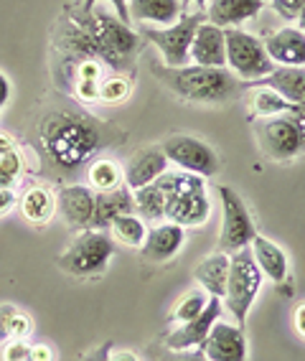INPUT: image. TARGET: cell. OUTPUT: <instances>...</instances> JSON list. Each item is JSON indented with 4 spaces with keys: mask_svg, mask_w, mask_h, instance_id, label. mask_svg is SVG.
<instances>
[{
    "mask_svg": "<svg viewBox=\"0 0 305 361\" xmlns=\"http://www.w3.org/2000/svg\"><path fill=\"white\" fill-rule=\"evenodd\" d=\"M58 44L74 59H94L107 64L125 77H135V56L140 51V36L130 23L110 16L107 11H82L66 20V28L58 36Z\"/></svg>",
    "mask_w": 305,
    "mask_h": 361,
    "instance_id": "obj_1",
    "label": "cell"
},
{
    "mask_svg": "<svg viewBox=\"0 0 305 361\" xmlns=\"http://www.w3.org/2000/svg\"><path fill=\"white\" fill-rule=\"evenodd\" d=\"M115 140V128L79 110H54L39 123V148L58 173H77Z\"/></svg>",
    "mask_w": 305,
    "mask_h": 361,
    "instance_id": "obj_2",
    "label": "cell"
},
{
    "mask_svg": "<svg viewBox=\"0 0 305 361\" xmlns=\"http://www.w3.org/2000/svg\"><path fill=\"white\" fill-rule=\"evenodd\" d=\"M153 74L178 99L194 104H227L244 90V82L234 77L227 66L153 64Z\"/></svg>",
    "mask_w": 305,
    "mask_h": 361,
    "instance_id": "obj_3",
    "label": "cell"
},
{
    "mask_svg": "<svg viewBox=\"0 0 305 361\" xmlns=\"http://www.w3.org/2000/svg\"><path fill=\"white\" fill-rule=\"evenodd\" d=\"M158 186L166 194V219L178 226H204L211 216L206 178L186 171L166 173L158 178Z\"/></svg>",
    "mask_w": 305,
    "mask_h": 361,
    "instance_id": "obj_4",
    "label": "cell"
},
{
    "mask_svg": "<svg viewBox=\"0 0 305 361\" xmlns=\"http://www.w3.org/2000/svg\"><path fill=\"white\" fill-rule=\"evenodd\" d=\"M262 278L260 267L254 262L252 250L244 247V250L234 252L229 257V278H227V293L221 298V303L227 305V310L234 316V323L244 329L247 323L249 310H252L254 300L262 290Z\"/></svg>",
    "mask_w": 305,
    "mask_h": 361,
    "instance_id": "obj_5",
    "label": "cell"
},
{
    "mask_svg": "<svg viewBox=\"0 0 305 361\" xmlns=\"http://www.w3.org/2000/svg\"><path fill=\"white\" fill-rule=\"evenodd\" d=\"M115 257V242L102 229H87L58 255V267L74 278H94L107 270Z\"/></svg>",
    "mask_w": 305,
    "mask_h": 361,
    "instance_id": "obj_6",
    "label": "cell"
},
{
    "mask_svg": "<svg viewBox=\"0 0 305 361\" xmlns=\"http://www.w3.org/2000/svg\"><path fill=\"white\" fill-rule=\"evenodd\" d=\"M224 39H227V69L239 82L254 84L278 69L270 54L265 51V44L252 33L242 28H224Z\"/></svg>",
    "mask_w": 305,
    "mask_h": 361,
    "instance_id": "obj_7",
    "label": "cell"
},
{
    "mask_svg": "<svg viewBox=\"0 0 305 361\" xmlns=\"http://www.w3.org/2000/svg\"><path fill=\"white\" fill-rule=\"evenodd\" d=\"M252 128H254V140L260 145L262 155H267L270 161L287 163L305 153L303 133H300V125L292 112L252 120Z\"/></svg>",
    "mask_w": 305,
    "mask_h": 361,
    "instance_id": "obj_8",
    "label": "cell"
},
{
    "mask_svg": "<svg viewBox=\"0 0 305 361\" xmlns=\"http://www.w3.org/2000/svg\"><path fill=\"white\" fill-rule=\"evenodd\" d=\"M204 20H206V13L196 11V13H183L173 26H143L140 33L153 46H158L166 66H186L191 64L189 51H191L194 33Z\"/></svg>",
    "mask_w": 305,
    "mask_h": 361,
    "instance_id": "obj_9",
    "label": "cell"
},
{
    "mask_svg": "<svg viewBox=\"0 0 305 361\" xmlns=\"http://www.w3.org/2000/svg\"><path fill=\"white\" fill-rule=\"evenodd\" d=\"M216 194L221 201V232H219V252H234L249 247L257 229L254 216L249 214L247 204L232 186H216Z\"/></svg>",
    "mask_w": 305,
    "mask_h": 361,
    "instance_id": "obj_10",
    "label": "cell"
},
{
    "mask_svg": "<svg viewBox=\"0 0 305 361\" xmlns=\"http://www.w3.org/2000/svg\"><path fill=\"white\" fill-rule=\"evenodd\" d=\"M161 148L166 153V158H168V163H175L186 173L201 176V178H214L219 173V153L201 137L168 135L161 142Z\"/></svg>",
    "mask_w": 305,
    "mask_h": 361,
    "instance_id": "obj_11",
    "label": "cell"
},
{
    "mask_svg": "<svg viewBox=\"0 0 305 361\" xmlns=\"http://www.w3.org/2000/svg\"><path fill=\"white\" fill-rule=\"evenodd\" d=\"M201 354L206 361H247L249 343L244 329L237 323L216 321L206 334L201 346Z\"/></svg>",
    "mask_w": 305,
    "mask_h": 361,
    "instance_id": "obj_12",
    "label": "cell"
},
{
    "mask_svg": "<svg viewBox=\"0 0 305 361\" xmlns=\"http://www.w3.org/2000/svg\"><path fill=\"white\" fill-rule=\"evenodd\" d=\"M219 313H221V298H208L206 308L189 323H181V326H175L170 334H166V346L170 351H178V354H186V351H194L204 343L206 334L211 331L216 321H219Z\"/></svg>",
    "mask_w": 305,
    "mask_h": 361,
    "instance_id": "obj_13",
    "label": "cell"
},
{
    "mask_svg": "<svg viewBox=\"0 0 305 361\" xmlns=\"http://www.w3.org/2000/svg\"><path fill=\"white\" fill-rule=\"evenodd\" d=\"M56 212L72 229L87 232L94 221V191L85 183H69L61 186L56 194Z\"/></svg>",
    "mask_w": 305,
    "mask_h": 361,
    "instance_id": "obj_14",
    "label": "cell"
},
{
    "mask_svg": "<svg viewBox=\"0 0 305 361\" xmlns=\"http://www.w3.org/2000/svg\"><path fill=\"white\" fill-rule=\"evenodd\" d=\"M166 171H168V158H166L161 145L140 148L130 161H127V166L123 168L125 186L130 188V191H137V188H143V186H148V183H153V180H158Z\"/></svg>",
    "mask_w": 305,
    "mask_h": 361,
    "instance_id": "obj_15",
    "label": "cell"
},
{
    "mask_svg": "<svg viewBox=\"0 0 305 361\" xmlns=\"http://www.w3.org/2000/svg\"><path fill=\"white\" fill-rule=\"evenodd\" d=\"M189 59L191 64L196 66H227V39H224V28L214 26L211 20H204L194 33Z\"/></svg>",
    "mask_w": 305,
    "mask_h": 361,
    "instance_id": "obj_16",
    "label": "cell"
},
{
    "mask_svg": "<svg viewBox=\"0 0 305 361\" xmlns=\"http://www.w3.org/2000/svg\"><path fill=\"white\" fill-rule=\"evenodd\" d=\"M262 44L275 66H305V33L298 26L278 28Z\"/></svg>",
    "mask_w": 305,
    "mask_h": 361,
    "instance_id": "obj_17",
    "label": "cell"
},
{
    "mask_svg": "<svg viewBox=\"0 0 305 361\" xmlns=\"http://www.w3.org/2000/svg\"><path fill=\"white\" fill-rule=\"evenodd\" d=\"M249 250H252V257L260 267L262 278L270 280V283L280 285L285 283L287 275H290V257H287V252L273 242V239H267L265 234H254V239L249 242Z\"/></svg>",
    "mask_w": 305,
    "mask_h": 361,
    "instance_id": "obj_18",
    "label": "cell"
},
{
    "mask_svg": "<svg viewBox=\"0 0 305 361\" xmlns=\"http://www.w3.org/2000/svg\"><path fill=\"white\" fill-rule=\"evenodd\" d=\"M183 242H186V229L173 221H166V224L148 229V237H145L140 252L148 262H168L181 252Z\"/></svg>",
    "mask_w": 305,
    "mask_h": 361,
    "instance_id": "obj_19",
    "label": "cell"
},
{
    "mask_svg": "<svg viewBox=\"0 0 305 361\" xmlns=\"http://www.w3.org/2000/svg\"><path fill=\"white\" fill-rule=\"evenodd\" d=\"M262 8V0H208L206 20L219 28H239L244 20L257 18Z\"/></svg>",
    "mask_w": 305,
    "mask_h": 361,
    "instance_id": "obj_20",
    "label": "cell"
},
{
    "mask_svg": "<svg viewBox=\"0 0 305 361\" xmlns=\"http://www.w3.org/2000/svg\"><path fill=\"white\" fill-rule=\"evenodd\" d=\"M229 257L227 252H211L201 262L194 267V280L199 283L206 295L211 298H224L227 293V278H229Z\"/></svg>",
    "mask_w": 305,
    "mask_h": 361,
    "instance_id": "obj_21",
    "label": "cell"
},
{
    "mask_svg": "<svg viewBox=\"0 0 305 361\" xmlns=\"http://www.w3.org/2000/svg\"><path fill=\"white\" fill-rule=\"evenodd\" d=\"M132 212V191L120 186L115 191H94V221L92 229H107L112 219Z\"/></svg>",
    "mask_w": 305,
    "mask_h": 361,
    "instance_id": "obj_22",
    "label": "cell"
},
{
    "mask_svg": "<svg viewBox=\"0 0 305 361\" xmlns=\"http://www.w3.org/2000/svg\"><path fill=\"white\" fill-rule=\"evenodd\" d=\"M127 11L143 26H173L181 18V0H127Z\"/></svg>",
    "mask_w": 305,
    "mask_h": 361,
    "instance_id": "obj_23",
    "label": "cell"
},
{
    "mask_svg": "<svg viewBox=\"0 0 305 361\" xmlns=\"http://www.w3.org/2000/svg\"><path fill=\"white\" fill-rule=\"evenodd\" d=\"M249 87L252 90L244 94L249 120H262V117H275V115L292 112V104L280 92H275L273 87H265V84H249Z\"/></svg>",
    "mask_w": 305,
    "mask_h": 361,
    "instance_id": "obj_24",
    "label": "cell"
},
{
    "mask_svg": "<svg viewBox=\"0 0 305 361\" xmlns=\"http://www.w3.org/2000/svg\"><path fill=\"white\" fill-rule=\"evenodd\" d=\"M18 207L28 224L44 226V224H49V221L54 219V214H56V194L46 186H31L26 194L20 196Z\"/></svg>",
    "mask_w": 305,
    "mask_h": 361,
    "instance_id": "obj_25",
    "label": "cell"
},
{
    "mask_svg": "<svg viewBox=\"0 0 305 361\" xmlns=\"http://www.w3.org/2000/svg\"><path fill=\"white\" fill-rule=\"evenodd\" d=\"M132 209L143 221H158L166 219V194L158 186V180L148 183V186L132 191Z\"/></svg>",
    "mask_w": 305,
    "mask_h": 361,
    "instance_id": "obj_26",
    "label": "cell"
},
{
    "mask_svg": "<svg viewBox=\"0 0 305 361\" xmlns=\"http://www.w3.org/2000/svg\"><path fill=\"white\" fill-rule=\"evenodd\" d=\"M110 232L120 245L132 247V250H140L143 242H145V237H148V226H145V221L140 219L137 214L130 212V214H123V216L112 219Z\"/></svg>",
    "mask_w": 305,
    "mask_h": 361,
    "instance_id": "obj_27",
    "label": "cell"
},
{
    "mask_svg": "<svg viewBox=\"0 0 305 361\" xmlns=\"http://www.w3.org/2000/svg\"><path fill=\"white\" fill-rule=\"evenodd\" d=\"M87 178H89L92 191H115V188L125 186L123 168L110 158H99V161L92 163L89 171H87Z\"/></svg>",
    "mask_w": 305,
    "mask_h": 361,
    "instance_id": "obj_28",
    "label": "cell"
},
{
    "mask_svg": "<svg viewBox=\"0 0 305 361\" xmlns=\"http://www.w3.org/2000/svg\"><path fill=\"white\" fill-rule=\"evenodd\" d=\"M20 176H23V155L11 137L0 135V186L13 188Z\"/></svg>",
    "mask_w": 305,
    "mask_h": 361,
    "instance_id": "obj_29",
    "label": "cell"
},
{
    "mask_svg": "<svg viewBox=\"0 0 305 361\" xmlns=\"http://www.w3.org/2000/svg\"><path fill=\"white\" fill-rule=\"evenodd\" d=\"M208 298H211V295H206L201 288H194V290H189L186 295L181 298V300H178V305L173 308V313H170V323L181 326V323L194 321V318L199 316L204 308H206Z\"/></svg>",
    "mask_w": 305,
    "mask_h": 361,
    "instance_id": "obj_30",
    "label": "cell"
},
{
    "mask_svg": "<svg viewBox=\"0 0 305 361\" xmlns=\"http://www.w3.org/2000/svg\"><path fill=\"white\" fill-rule=\"evenodd\" d=\"M130 92H132L130 77H125V74H110V77L99 79L97 99L104 104H123L125 99L130 97Z\"/></svg>",
    "mask_w": 305,
    "mask_h": 361,
    "instance_id": "obj_31",
    "label": "cell"
},
{
    "mask_svg": "<svg viewBox=\"0 0 305 361\" xmlns=\"http://www.w3.org/2000/svg\"><path fill=\"white\" fill-rule=\"evenodd\" d=\"M3 361H31V343H26V338L20 341H8L3 343Z\"/></svg>",
    "mask_w": 305,
    "mask_h": 361,
    "instance_id": "obj_32",
    "label": "cell"
},
{
    "mask_svg": "<svg viewBox=\"0 0 305 361\" xmlns=\"http://www.w3.org/2000/svg\"><path fill=\"white\" fill-rule=\"evenodd\" d=\"M270 6H273V11L282 20H298L305 0H270Z\"/></svg>",
    "mask_w": 305,
    "mask_h": 361,
    "instance_id": "obj_33",
    "label": "cell"
},
{
    "mask_svg": "<svg viewBox=\"0 0 305 361\" xmlns=\"http://www.w3.org/2000/svg\"><path fill=\"white\" fill-rule=\"evenodd\" d=\"M15 313L18 308L13 303H0V343L11 341V323H13Z\"/></svg>",
    "mask_w": 305,
    "mask_h": 361,
    "instance_id": "obj_34",
    "label": "cell"
},
{
    "mask_svg": "<svg viewBox=\"0 0 305 361\" xmlns=\"http://www.w3.org/2000/svg\"><path fill=\"white\" fill-rule=\"evenodd\" d=\"M99 82L97 79H77L74 82V97L82 99V102H94L97 99Z\"/></svg>",
    "mask_w": 305,
    "mask_h": 361,
    "instance_id": "obj_35",
    "label": "cell"
},
{
    "mask_svg": "<svg viewBox=\"0 0 305 361\" xmlns=\"http://www.w3.org/2000/svg\"><path fill=\"white\" fill-rule=\"evenodd\" d=\"M99 0H85V6H82V11H92V8L97 6ZM107 6L115 8V13L120 20H125V23H130V11H127V0H104Z\"/></svg>",
    "mask_w": 305,
    "mask_h": 361,
    "instance_id": "obj_36",
    "label": "cell"
},
{
    "mask_svg": "<svg viewBox=\"0 0 305 361\" xmlns=\"http://www.w3.org/2000/svg\"><path fill=\"white\" fill-rule=\"evenodd\" d=\"M15 204H18V199H15L13 188H3V186H0V219H3L6 214L13 212Z\"/></svg>",
    "mask_w": 305,
    "mask_h": 361,
    "instance_id": "obj_37",
    "label": "cell"
},
{
    "mask_svg": "<svg viewBox=\"0 0 305 361\" xmlns=\"http://www.w3.org/2000/svg\"><path fill=\"white\" fill-rule=\"evenodd\" d=\"M292 326H295V334L305 341V303L295 305V310H292Z\"/></svg>",
    "mask_w": 305,
    "mask_h": 361,
    "instance_id": "obj_38",
    "label": "cell"
},
{
    "mask_svg": "<svg viewBox=\"0 0 305 361\" xmlns=\"http://www.w3.org/2000/svg\"><path fill=\"white\" fill-rule=\"evenodd\" d=\"M11 97H13V87H11V79L0 71V110L6 107L8 102H11Z\"/></svg>",
    "mask_w": 305,
    "mask_h": 361,
    "instance_id": "obj_39",
    "label": "cell"
},
{
    "mask_svg": "<svg viewBox=\"0 0 305 361\" xmlns=\"http://www.w3.org/2000/svg\"><path fill=\"white\" fill-rule=\"evenodd\" d=\"M31 361H54V351L44 343L31 346Z\"/></svg>",
    "mask_w": 305,
    "mask_h": 361,
    "instance_id": "obj_40",
    "label": "cell"
},
{
    "mask_svg": "<svg viewBox=\"0 0 305 361\" xmlns=\"http://www.w3.org/2000/svg\"><path fill=\"white\" fill-rule=\"evenodd\" d=\"M107 361H140L132 351H115V354H110V359Z\"/></svg>",
    "mask_w": 305,
    "mask_h": 361,
    "instance_id": "obj_41",
    "label": "cell"
},
{
    "mask_svg": "<svg viewBox=\"0 0 305 361\" xmlns=\"http://www.w3.org/2000/svg\"><path fill=\"white\" fill-rule=\"evenodd\" d=\"M175 361H206V359H204L201 351H186L181 359H175Z\"/></svg>",
    "mask_w": 305,
    "mask_h": 361,
    "instance_id": "obj_42",
    "label": "cell"
},
{
    "mask_svg": "<svg viewBox=\"0 0 305 361\" xmlns=\"http://www.w3.org/2000/svg\"><path fill=\"white\" fill-rule=\"evenodd\" d=\"M292 115H295V120H298V125H300V133H303V150H305V110L292 112Z\"/></svg>",
    "mask_w": 305,
    "mask_h": 361,
    "instance_id": "obj_43",
    "label": "cell"
},
{
    "mask_svg": "<svg viewBox=\"0 0 305 361\" xmlns=\"http://www.w3.org/2000/svg\"><path fill=\"white\" fill-rule=\"evenodd\" d=\"M298 28L305 33V6H303V11H300V16H298Z\"/></svg>",
    "mask_w": 305,
    "mask_h": 361,
    "instance_id": "obj_44",
    "label": "cell"
},
{
    "mask_svg": "<svg viewBox=\"0 0 305 361\" xmlns=\"http://www.w3.org/2000/svg\"><path fill=\"white\" fill-rule=\"evenodd\" d=\"M186 3H196V6H199V8L208 6V0H186Z\"/></svg>",
    "mask_w": 305,
    "mask_h": 361,
    "instance_id": "obj_45",
    "label": "cell"
},
{
    "mask_svg": "<svg viewBox=\"0 0 305 361\" xmlns=\"http://www.w3.org/2000/svg\"><path fill=\"white\" fill-rule=\"evenodd\" d=\"M262 3H270V0H262Z\"/></svg>",
    "mask_w": 305,
    "mask_h": 361,
    "instance_id": "obj_46",
    "label": "cell"
},
{
    "mask_svg": "<svg viewBox=\"0 0 305 361\" xmlns=\"http://www.w3.org/2000/svg\"><path fill=\"white\" fill-rule=\"evenodd\" d=\"M0 361H3V354H0Z\"/></svg>",
    "mask_w": 305,
    "mask_h": 361,
    "instance_id": "obj_47",
    "label": "cell"
}]
</instances>
